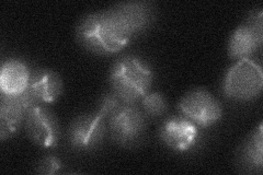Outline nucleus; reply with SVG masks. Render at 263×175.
<instances>
[{
	"label": "nucleus",
	"instance_id": "obj_1",
	"mask_svg": "<svg viewBox=\"0 0 263 175\" xmlns=\"http://www.w3.org/2000/svg\"><path fill=\"white\" fill-rule=\"evenodd\" d=\"M78 43L97 55H112L124 49L130 42L109 10L90 13L76 27Z\"/></svg>",
	"mask_w": 263,
	"mask_h": 175
},
{
	"label": "nucleus",
	"instance_id": "obj_2",
	"mask_svg": "<svg viewBox=\"0 0 263 175\" xmlns=\"http://www.w3.org/2000/svg\"><path fill=\"white\" fill-rule=\"evenodd\" d=\"M112 91L123 101L136 104L149 93L154 71L147 62L135 55L123 56L115 62L109 76Z\"/></svg>",
	"mask_w": 263,
	"mask_h": 175
},
{
	"label": "nucleus",
	"instance_id": "obj_3",
	"mask_svg": "<svg viewBox=\"0 0 263 175\" xmlns=\"http://www.w3.org/2000/svg\"><path fill=\"white\" fill-rule=\"evenodd\" d=\"M263 87L261 66L254 61H238L227 71L223 92L236 102H250L260 96Z\"/></svg>",
	"mask_w": 263,
	"mask_h": 175
},
{
	"label": "nucleus",
	"instance_id": "obj_4",
	"mask_svg": "<svg viewBox=\"0 0 263 175\" xmlns=\"http://www.w3.org/2000/svg\"><path fill=\"white\" fill-rule=\"evenodd\" d=\"M111 140L124 148H133L143 140L146 132V118L135 104L124 103L108 120Z\"/></svg>",
	"mask_w": 263,
	"mask_h": 175
},
{
	"label": "nucleus",
	"instance_id": "obj_5",
	"mask_svg": "<svg viewBox=\"0 0 263 175\" xmlns=\"http://www.w3.org/2000/svg\"><path fill=\"white\" fill-rule=\"evenodd\" d=\"M179 110L196 126L211 127L220 121L223 106L208 90L193 89L181 99Z\"/></svg>",
	"mask_w": 263,
	"mask_h": 175
},
{
	"label": "nucleus",
	"instance_id": "obj_6",
	"mask_svg": "<svg viewBox=\"0 0 263 175\" xmlns=\"http://www.w3.org/2000/svg\"><path fill=\"white\" fill-rule=\"evenodd\" d=\"M263 43L262 11L254 10L238 27L228 42V54L236 61L249 60Z\"/></svg>",
	"mask_w": 263,
	"mask_h": 175
},
{
	"label": "nucleus",
	"instance_id": "obj_7",
	"mask_svg": "<svg viewBox=\"0 0 263 175\" xmlns=\"http://www.w3.org/2000/svg\"><path fill=\"white\" fill-rule=\"evenodd\" d=\"M105 120L98 113L84 114L73 120L67 131L69 146L77 151H92L103 143L106 130Z\"/></svg>",
	"mask_w": 263,
	"mask_h": 175
},
{
	"label": "nucleus",
	"instance_id": "obj_8",
	"mask_svg": "<svg viewBox=\"0 0 263 175\" xmlns=\"http://www.w3.org/2000/svg\"><path fill=\"white\" fill-rule=\"evenodd\" d=\"M40 104L29 89L20 94H2L0 99V138L3 141L15 135L26 122L28 112Z\"/></svg>",
	"mask_w": 263,
	"mask_h": 175
},
{
	"label": "nucleus",
	"instance_id": "obj_9",
	"mask_svg": "<svg viewBox=\"0 0 263 175\" xmlns=\"http://www.w3.org/2000/svg\"><path fill=\"white\" fill-rule=\"evenodd\" d=\"M108 10L130 38L149 29L156 16L153 4L148 2L121 3Z\"/></svg>",
	"mask_w": 263,
	"mask_h": 175
},
{
	"label": "nucleus",
	"instance_id": "obj_10",
	"mask_svg": "<svg viewBox=\"0 0 263 175\" xmlns=\"http://www.w3.org/2000/svg\"><path fill=\"white\" fill-rule=\"evenodd\" d=\"M27 135L33 144L41 148H54L60 141V125L56 116L40 104L28 112L26 122Z\"/></svg>",
	"mask_w": 263,
	"mask_h": 175
},
{
	"label": "nucleus",
	"instance_id": "obj_11",
	"mask_svg": "<svg viewBox=\"0 0 263 175\" xmlns=\"http://www.w3.org/2000/svg\"><path fill=\"white\" fill-rule=\"evenodd\" d=\"M196 125L182 116H172L164 121L159 129V138L168 148L177 152H187L199 141Z\"/></svg>",
	"mask_w": 263,
	"mask_h": 175
},
{
	"label": "nucleus",
	"instance_id": "obj_12",
	"mask_svg": "<svg viewBox=\"0 0 263 175\" xmlns=\"http://www.w3.org/2000/svg\"><path fill=\"white\" fill-rule=\"evenodd\" d=\"M63 80L51 69H36L31 72L29 91L39 103H53L63 93Z\"/></svg>",
	"mask_w": 263,
	"mask_h": 175
},
{
	"label": "nucleus",
	"instance_id": "obj_13",
	"mask_svg": "<svg viewBox=\"0 0 263 175\" xmlns=\"http://www.w3.org/2000/svg\"><path fill=\"white\" fill-rule=\"evenodd\" d=\"M31 71L23 62L11 58L6 61L0 71L2 94L14 95L24 92L29 88Z\"/></svg>",
	"mask_w": 263,
	"mask_h": 175
},
{
	"label": "nucleus",
	"instance_id": "obj_14",
	"mask_svg": "<svg viewBox=\"0 0 263 175\" xmlns=\"http://www.w3.org/2000/svg\"><path fill=\"white\" fill-rule=\"evenodd\" d=\"M262 148H263V131L262 124L247 137L238 150L237 163L238 166L247 173L262 172Z\"/></svg>",
	"mask_w": 263,
	"mask_h": 175
},
{
	"label": "nucleus",
	"instance_id": "obj_15",
	"mask_svg": "<svg viewBox=\"0 0 263 175\" xmlns=\"http://www.w3.org/2000/svg\"><path fill=\"white\" fill-rule=\"evenodd\" d=\"M142 105L144 112L151 118H157L164 114L168 108L167 100L158 92H152L145 95L142 100Z\"/></svg>",
	"mask_w": 263,
	"mask_h": 175
},
{
	"label": "nucleus",
	"instance_id": "obj_16",
	"mask_svg": "<svg viewBox=\"0 0 263 175\" xmlns=\"http://www.w3.org/2000/svg\"><path fill=\"white\" fill-rule=\"evenodd\" d=\"M124 103L125 102L111 90L109 93H106L101 99V102H100V105H99V110L97 113L105 121H108L110 119V116L113 113L117 112Z\"/></svg>",
	"mask_w": 263,
	"mask_h": 175
},
{
	"label": "nucleus",
	"instance_id": "obj_17",
	"mask_svg": "<svg viewBox=\"0 0 263 175\" xmlns=\"http://www.w3.org/2000/svg\"><path fill=\"white\" fill-rule=\"evenodd\" d=\"M62 169H63V163L59 158H56L54 155H47L39 162L36 172L40 174L53 175V174L60 173Z\"/></svg>",
	"mask_w": 263,
	"mask_h": 175
}]
</instances>
